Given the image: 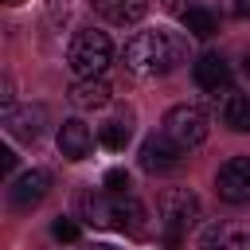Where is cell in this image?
Wrapping results in <instances>:
<instances>
[{"mask_svg":"<svg viewBox=\"0 0 250 250\" xmlns=\"http://www.w3.org/2000/svg\"><path fill=\"white\" fill-rule=\"evenodd\" d=\"M188 55V43L176 35V31H164V27H152V31H137L125 51H121V62L125 70L141 74V78H160V74H172Z\"/></svg>","mask_w":250,"mask_h":250,"instance_id":"1","label":"cell"},{"mask_svg":"<svg viewBox=\"0 0 250 250\" xmlns=\"http://www.w3.org/2000/svg\"><path fill=\"white\" fill-rule=\"evenodd\" d=\"M82 215L90 227H105V230H121V234H145V203L133 191H86L82 195Z\"/></svg>","mask_w":250,"mask_h":250,"instance_id":"2","label":"cell"},{"mask_svg":"<svg viewBox=\"0 0 250 250\" xmlns=\"http://www.w3.org/2000/svg\"><path fill=\"white\" fill-rule=\"evenodd\" d=\"M113 62V43L105 31H78L70 39V51H66V66L78 74V78H102V70Z\"/></svg>","mask_w":250,"mask_h":250,"instance_id":"3","label":"cell"},{"mask_svg":"<svg viewBox=\"0 0 250 250\" xmlns=\"http://www.w3.org/2000/svg\"><path fill=\"white\" fill-rule=\"evenodd\" d=\"M156 215H160L164 238L168 242H180V234L188 227H195V219H199V195L191 188H168L156 199Z\"/></svg>","mask_w":250,"mask_h":250,"instance_id":"4","label":"cell"},{"mask_svg":"<svg viewBox=\"0 0 250 250\" xmlns=\"http://www.w3.org/2000/svg\"><path fill=\"white\" fill-rule=\"evenodd\" d=\"M207 129H211V121H207V113L199 105H172L164 113V129L160 133L188 152V148H199L207 141Z\"/></svg>","mask_w":250,"mask_h":250,"instance_id":"5","label":"cell"},{"mask_svg":"<svg viewBox=\"0 0 250 250\" xmlns=\"http://www.w3.org/2000/svg\"><path fill=\"white\" fill-rule=\"evenodd\" d=\"M47 191H51V172L47 168H27L8 184V203L16 211H31L47 199Z\"/></svg>","mask_w":250,"mask_h":250,"instance_id":"6","label":"cell"},{"mask_svg":"<svg viewBox=\"0 0 250 250\" xmlns=\"http://www.w3.org/2000/svg\"><path fill=\"white\" fill-rule=\"evenodd\" d=\"M215 191H219V199H227L234 207H246L250 203V156L227 160L215 176Z\"/></svg>","mask_w":250,"mask_h":250,"instance_id":"7","label":"cell"},{"mask_svg":"<svg viewBox=\"0 0 250 250\" xmlns=\"http://www.w3.org/2000/svg\"><path fill=\"white\" fill-rule=\"evenodd\" d=\"M180 164H184V148H180L176 141H168L164 133H156V137H148V141L141 145V168H145V172L168 176V172H176Z\"/></svg>","mask_w":250,"mask_h":250,"instance_id":"8","label":"cell"},{"mask_svg":"<svg viewBox=\"0 0 250 250\" xmlns=\"http://www.w3.org/2000/svg\"><path fill=\"white\" fill-rule=\"evenodd\" d=\"M47 125V109L43 105H8L4 109V129L16 141H39Z\"/></svg>","mask_w":250,"mask_h":250,"instance_id":"9","label":"cell"},{"mask_svg":"<svg viewBox=\"0 0 250 250\" xmlns=\"http://www.w3.org/2000/svg\"><path fill=\"white\" fill-rule=\"evenodd\" d=\"M191 78L207 94H227L230 90V66H227L223 55H199L195 66H191Z\"/></svg>","mask_w":250,"mask_h":250,"instance_id":"10","label":"cell"},{"mask_svg":"<svg viewBox=\"0 0 250 250\" xmlns=\"http://www.w3.org/2000/svg\"><path fill=\"white\" fill-rule=\"evenodd\" d=\"M246 246V227L230 219H215L199 230V250H242Z\"/></svg>","mask_w":250,"mask_h":250,"instance_id":"11","label":"cell"},{"mask_svg":"<svg viewBox=\"0 0 250 250\" xmlns=\"http://www.w3.org/2000/svg\"><path fill=\"white\" fill-rule=\"evenodd\" d=\"M90 148H94V133L86 129V121L70 117V121L59 125V152H62L66 160H86Z\"/></svg>","mask_w":250,"mask_h":250,"instance_id":"12","label":"cell"},{"mask_svg":"<svg viewBox=\"0 0 250 250\" xmlns=\"http://www.w3.org/2000/svg\"><path fill=\"white\" fill-rule=\"evenodd\" d=\"M94 12L109 23H117V27H129V23L145 20L148 0H94Z\"/></svg>","mask_w":250,"mask_h":250,"instance_id":"13","label":"cell"},{"mask_svg":"<svg viewBox=\"0 0 250 250\" xmlns=\"http://www.w3.org/2000/svg\"><path fill=\"white\" fill-rule=\"evenodd\" d=\"M109 82L105 78H78L74 86H70V102L78 105V109H102V105H109Z\"/></svg>","mask_w":250,"mask_h":250,"instance_id":"14","label":"cell"},{"mask_svg":"<svg viewBox=\"0 0 250 250\" xmlns=\"http://www.w3.org/2000/svg\"><path fill=\"white\" fill-rule=\"evenodd\" d=\"M219 117L230 133H250V94H227Z\"/></svg>","mask_w":250,"mask_h":250,"instance_id":"15","label":"cell"},{"mask_svg":"<svg viewBox=\"0 0 250 250\" xmlns=\"http://www.w3.org/2000/svg\"><path fill=\"white\" fill-rule=\"evenodd\" d=\"M180 20H184V27H188L195 39H211V35L219 31V20H215L211 8H188Z\"/></svg>","mask_w":250,"mask_h":250,"instance_id":"16","label":"cell"},{"mask_svg":"<svg viewBox=\"0 0 250 250\" xmlns=\"http://www.w3.org/2000/svg\"><path fill=\"white\" fill-rule=\"evenodd\" d=\"M129 137H133L129 117H109V121L102 125V133H98V141H102L105 148H113V152H121V148L129 145Z\"/></svg>","mask_w":250,"mask_h":250,"instance_id":"17","label":"cell"},{"mask_svg":"<svg viewBox=\"0 0 250 250\" xmlns=\"http://www.w3.org/2000/svg\"><path fill=\"white\" fill-rule=\"evenodd\" d=\"M51 234H55L59 242H78V234H82V230H78V223H74V219H55V223H51Z\"/></svg>","mask_w":250,"mask_h":250,"instance_id":"18","label":"cell"},{"mask_svg":"<svg viewBox=\"0 0 250 250\" xmlns=\"http://www.w3.org/2000/svg\"><path fill=\"white\" fill-rule=\"evenodd\" d=\"M66 20H70V0H47V23L62 27Z\"/></svg>","mask_w":250,"mask_h":250,"instance_id":"19","label":"cell"},{"mask_svg":"<svg viewBox=\"0 0 250 250\" xmlns=\"http://www.w3.org/2000/svg\"><path fill=\"white\" fill-rule=\"evenodd\" d=\"M105 191H129V172L125 168H109L105 172Z\"/></svg>","mask_w":250,"mask_h":250,"instance_id":"20","label":"cell"},{"mask_svg":"<svg viewBox=\"0 0 250 250\" xmlns=\"http://www.w3.org/2000/svg\"><path fill=\"white\" fill-rule=\"evenodd\" d=\"M219 4H223V12L230 20H246L250 16V0H219Z\"/></svg>","mask_w":250,"mask_h":250,"instance_id":"21","label":"cell"},{"mask_svg":"<svg viewBox=\"0 0 250 250\" xmlns=\"http://www.w3.org/2000/svg\"><path fill=\"white\" fill-rule=\"evenodd\" d=\"M0 168H4V176H12V168H16V152L12 148H0Z\"/></svg>","mask_w":250,"mask_h":250,"instance_id":"22","label":"cell"},{"mask_svg":"<svg viewBox=\"0 0 250 250\" xmlns=\"http://www.w3.org/2000/svg\"><path fill=\"white\" fill-rule=\"evenodd\" d=\"M164 8H172V12H180V16H184V12H188V8H184V4H180V0H164Z\"/></svg>","mask_w":250,"mask_h":250,"instance_id":"23","label":"cell"},{"mask_svg":"<svg viewBox=\"0 0 250 250\" xmlns=\"http://www.w3.org/2000/svg\"><path fill=\"white\" fill-rule=\"evenodd\" d=\"M86 250H117V246H109V242H94V246H86Z\"/></svg>","mask_w":250,"mask_h":250,"instance_id":"24","label":"cell"},{"mask_svg":"<svg viewBox=\"0 0 250 250\" xmlns=\"http://www.w3.org/2000/svg\"><path fill=\"white\" fill-rule=\"evenodd\" d=\"M242 70H246V74H250V55H246V59H242Z\"/></svg>","mask_w":250,"mask_h":250,"instance_id":"25","label":"cell"}]
</instances>
